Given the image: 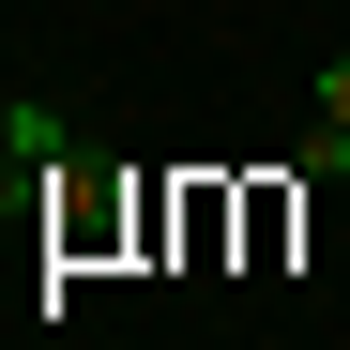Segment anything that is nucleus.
<instances>
[{
  "instance_id": "f257e3e1",
  "label": "nucleus",
  "mask_w": 350,
  "mask_h": 350,
  "mask_svg": "<svg viewBox=\"0 0 350 350\" xmlns=\"http://www.w3.org/2000/svg\"><path fill=\"white\" fill-rule=\"evenodd\" d=\"M320 122L350 137V46H335V62H320Z\"/></svg>"
}]
</instances>
